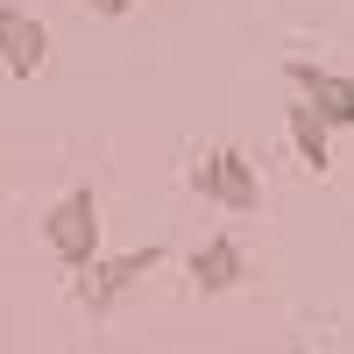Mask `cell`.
Returning <instances> with one entry per match:
<instances>
[{
	"label": "cell",
	"mask_w": 354,
	"mask_h": 354,
	"mask_svg": "<svg viewBox=\"0 0 354 354\" xmlns=\"http://www.w3.org/2000/svg\"><path fill=\"white\" fill-rule=\"evenodd\" d=\"M43 248L64 262L71 277L100 255V198H93V185H71V192L43 213Z\"/></svg>",
	"instance_id": "obj_2"
},
{
	"label": "cell",
	"mask_w": 354,
	"mask_h": 354,
	"mask_svg": "<svg viewBox=\"0 0 354 354\" xmlns=\"http://www.w3.org/2000/svg\"><path fill=\"white\" fill-rule=\"evenodd\" d=\"M290 354H298V347H290Z\"/></svg>",
	"instance_id": "obj_9"
},
{
	"label": "cell",
	"mask_w": 354,
	"mask_h": 354,
	"mask_svg": "<svg viewBox=\"0 0 354 354\" xmlns=\"http://www.w3.org/2000/svg\"><path fill=\"white\" fill-rule=\"evenodd\" d=\"M156 270H163V248H156V241H149V248H128V255H93V262L78 270V305H85V312H113L135 283H149Z\"/></svg>",
	"instance_id": "obj_3"
},
{
	"label": "cell",
	"mask_w": 354,
	"mask_h": 354,
	"mask_svg": "<svg viewBox=\"0 0 354 354\" xmlns=\"http://www.w3.org/2000/svg\"><path fill=\"white\" fill-rule=\"evenodd\" d=\"M78 8H85V15H106V21H121L135 0H78Z\"/></svg>",
	"instance_id": "obj_8"
},
{
	"label": "cell",
	"mask_w": 354,
	"mask_h": 354,
	"mask_svg": "<svg viewBox=\"0 0 354 354\" xmlns=\"http://www.w3.org/2000/svg\"><path fill=\"white\" fill-rule=\"evenodd\" d=\"M283 135H290V149H298V163H305V170H319V177L333 170V135L319 128L305 106H290V113H283Z\"/></svg>",
	"instance_id": "obj_7"
},
{
	"label": "cell",
	"mask_w": 354,
	"mask_h": 354,
	"mask_svg": "<svg viewBox=\"0 0 354 354\" xmlns=\"http://www.w3.org/2000/svg\"><path fill=\"white\" fill-rule=\"evenodd\" d=\"M283 78H290V93H298V106H305L326 135L354 128V85H347L340 71L312 64V57H290V64H283Z\"/></svg>",
	"instance_id": "obj_4"
},
{
	"label": "cell",
	"mask_w": 354,
	"mask_h": 354,
	"mask_svg": "<svg viewBox=\"0 0 354 354\" xmlns=\"http://www.w3.org/2000/svg\"><path fill=\"white\" fill-rule=\"evenodd\" d=\"M192 192L220 213H262V170L248 163V149L234 142H213L198 163H192Z\"/></svg>",
	"instance_id": "obj_1"
},
{
	"label": "cell",
	"mask_w": 354,
	"mask_h": 354,
	"mask_svg": "<svg viewBox=\"0 0 354 354\" xmlns=\"http://www.w3.org/2000/svg\"><path fill=\"white\" fill-rule=\"evenodd\" d=\"M192 283L205 290V298H227L234 283H248V255L234 234H205V241L192 248Z\"/></svg>",
	"instance_id": "obj_6"
},
{
	"label": "cell",
	"mask_w": 354,
	"mask_h": 354,
	"mask_svg": "<svg viewBox=\"0 0 354 354\" xmlns=\"http://www.w3.org/2000/svg\"><path fill=\"white\" fill-rule=\"evenodd\" d=\"M0 64H8L21 85L43 78V64H50V28L28 15L21 0H0Z\"/></svg>",
	"instance_id": "obj_5"
}]
</instances>
